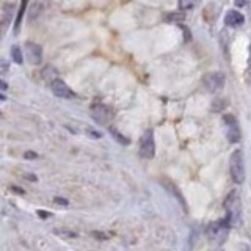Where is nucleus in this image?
<instances>
[{"mask_svg":"<svg viewBox=\"0 0 251 251\" xmlns=\"http://www.w3.org/2000/svg\"><path fill=\"white\" fill-rule=\"evenodd\" d=\"M231 225H232V222L226 217V218H222V220H217V222L210 223L207 226L206 235H207V239H209V242L212 243V245H215V247L223 245V242L227 237V232H229Z\"/></svg>","mask_w":251,"mask_h":251,"instance_id":"f257e3e1","label":"nucleus"},{"mask_svg":"<svg viewBox=\"0 0 251 251\" xmlns=\"http://www.w3.org/2000/svg\"><path fill=\"white\" fill-rule=\"evenodd\" d=\"M229 173H231V179L234 184H239V185L243 184V180H245V160H243V152L240 149L231 154Z\"/></svg>","mask_w":251,"mask_h":251,"instance_id":"f03ea898","label":"nucleus"},{"mask_svg":"<svg viewBox=\"0 0 251 251\" xmlns=\"http://www.w3.org/2000/svg\"><path fill=\"white\" fill-rule=\"evenodd\" d=\"M225 209H226V217L231 220L232 225L240 218V198L235 192H231L225 200Z\"/></svg>","mask_w":251,"mask_h":251,"instance_id":"7ed1b4c3","label":"nucleus"},{"mask_svg":"<svg viewBox=\"0 0 251 251\" xmlns=\"http://www.w3.org/2000/svg\"><path fill=\"white\" fill-rule=\"evenodd\" d=\"M155 154V143L152 130H146L140 138V155L143 159H152Z\"/></svg>","mask_w":251,"mask_h":251,"instance_id":"20e7f679","label":"nucleus"},{"mask_svg":"<svg viewBox=\"0 0 251 251\" xmlns=\"http://www.w3.org/2000/svg\"><path fill=\"white\" fill-rule=\"evenodd\" d=\"M24 49H25V58L30 65H41L43 61V49L41 46L36 44V43H31V41H27L24 44Z\"/></svg>","mask_w":251,"mask_h":251,"instance_id":"39448f33","label":"nucleus"},{"mask_svg":"<svg viewBox=\"0 0 251 251\" xmlns=\"http://www.w3.org/2000/svg\"><path fill=\"white\" fill-rule=\"evenodd\" d=\"M202 83L209 91H218L225 86L223 73H207L202 77Z\"/></svg>","mask_w":251,"mask_h":251,"instance_id":"423d86ee","label":"nucleus"},{"mask_svg":"<svg viewBox=\"0 0 251 251\" xmlns=\"http://www.w3.org/2000/svg\"><path fill=\"white\" fill-rule=\"evenodd\" d=\"M223 121L226 124V135L229 138L231 143H237L240 140V130H239V123L232 115H225Z\"/></svg>","mask_w":251,"mask_h":251,"instance_id":"0eeeda50","label":"nucleus"},{"mask_svg":"<svg viewBox=\"0 0 251 251\" xmlns=\"http://www.w3.org/2000/svg\"><path fill=\"white\" fill-rule=\"evenodd\" d=\"M50 90L57 98H63V99H71L75 98V93L68 86V83H65L60 78H55V80L50 82Z\"/></svg>","mask_w":251,"mask_h":251,"instance_id":"6e6552de","label":"nucleus"},{"mask_svg":"<svg viewBox=\"0 0 251 251\" xmlns=\"http://www.w3.org/2000/svg\"><path fill=\"white\" fill-rule=\"evenodd\" d=\"M112 116H113V112H112V108H110V107H107L104 104L93 105V118L98 123H108Z\"/></svg>","mask_w":251,"mask_h":251,"instance_id":"1a4fd4ad","label":"nucleus"},{"mask_svg":"<svg viewBox=\"0 0 251 251\" xmlns=\"http://www.w3.org/2000/svg\"><path fill=\"white\" fill-rule=\"evenodd\" d=\"M243 22H245V16L235 10H229L225 16V24L227 27H240Z\"/></svg>","mask_w":251,"mask_h":251,"instance_id":"9d476101","label":"nucleus"},{"mask_svg":"<svg viewBox=\"0 0 251 251\" xmlns=\"http://www.w3.org/2000/svg\"><path fill=\"white\" fill-rule=\"evenodd\" d=\"M162 184L167 187V190L175 196V198H177V201L182 204V207L184 209H187V206H185V200H184V196H182V193L179 192V188H177V185H175L171 182V180H168V179H165V180H162Z\"/></svg>","mask_w":251,"mask_h":251,"instance_id":"9b49d317","label":"nucleus"},{"mask_svg":"<svg viewBox=\"0 0 251 251\" xmlns=\"http://www.w3.org/2000/svg\"><path fill=\"white\" fill-rule=\"evenodd\" d=\"M13 13H14V5L5 3L2 6V25H3V31L8 28V25H10V22L13 19Z\"/></svg>","mask_w":251,"mask_h":251,"instance_id":"f8f14e48","label":"nucleus"},{"mask_svg":"<svg viewBox=\"0 0 251 251\" xmlns=\"http://www.w3.org/2000/svg\"><path fill=\"white\" fill-rule=\"evenodd\" d=\"M11 58L16 65H22L24 63V55H22V50L19 49L18 46H13L11 47Z\"/></svg>","mask_w":251,"mask_h":251,"instance_id":"ddd939ff","label":"nucleus"},{"mask_svg":"<svg viewBox=\"0 0 251 251\" xmlns=\"http://www.w3.org/2000/svg\"><path fill=\"white\" fill-rule=\"evenodd\" d=\"M195 6H196V0H179V8H180V11L193 10Z\"/></svg>","mask_w":251,"mask_h":251,"instance_id":"4468645a","label":"nucleus"},{"mask_svg":"<svg viewBox=\"0 0 251 251\" xmlns=\"http://www.w3.org/2000/svg\"><path fill=\"white\" fill-rule=\"evenodd\" d=\"M110 132H112V135H113V137H116V140L120 141L121 145H129V143H130L129 138H127V137H124V135H121V133L118 132V129H115V127H110Z\"/></svg>","mask_w":251,"mask_h":251,"instance_id":"2eb2a0df","label":"nucleus"},{"mask_svg":"<svg viewBox=\"0 0 251 251\" xmlns=\"http://www.w3.org/2000/svg\"><path fill=\"white\" fill-rule=\"evenodd\" d=\"M25 5H27V0H22V5H21V10H19V14H18V19H16V31L19 30L21 27V21H22V16H24V11H25Z\"/></svg>","mask_w":251,"mask_h":251,"instance_id":"dca6fc26","label":"nucleus"},{"mask_svg":"<svg viewBox=\"0 0 251 251\" xmlns=\"http://www.w3.org/2000/svg\"><path fill=\"white\" fill-rule=\"evenodd\" d=\"M55 234L61 235V237H68V239H74V237H77V232H71V231H60V229H55Z\"/></svg>","mask_w":251,"mask_h":251,"instance_id":"f3484780","label":"nucleus"},{"mask_svg":"<svg viewBox=\"0 0 251 251\" xmlns=\"http://www.w3.org/2000/svg\"><path fill=\"white\" fill-rule=\"evenodd\" d=\"M234 3H235V6L242 8V6H245V5H247V0H234Z\"/></svg>","mask_w":251,"mask_h":251,"instance_id":"a211bd4d","label":"nucleus"},{"mask_svg":"<svg viewBox=\"0 0 251 251\" xmlns=\"http://www.w3.org/2000/svg\"><path fill=\"white\" fill-rule=\"evenodd\" d=\"M55 202H57V204H63V206H68V201L66 200H61V198H55Z\"/></svg>","mask_w":251,"mask_h":251,"instance_id":"6ab92c4d","label":"nucleus"},{"mask_svg":"<svg viewBox=\"0 0 251 251\" xmlns=\"http://www.w3.org/2000/svg\"><path fill=\"white\" fill-rule=\"evenodd\" d=\"M35 157H38L35 152H25V159H35Z\"/></svg>","mask_w":251,"mask_h":251,"instance_id":"aec40b11","label":"nucleus"},{"mask_svg":"<svg viewBox=\"0 0 251 251\" xmlns=\"http://www.w3.org/2000/svg\"><path fill=\"white\" fill-rule=\"evenodd\" d=\"M6 68H8V63L3 60V61H2V74H5V73H6Z\"/></svg>","mask_w":251,"mask_h":251,"instance_id":"412c9836","label":"nucleus"},{"mask_svg":"<svg viewBox=\"0 0 251 251\" xmlns=\"http://www.w3.org/2000/svg\"><path fill=\"white\" fill-rule=\"evenodd\" d=\"M0 85H2V91L5 93V91H6V88H8V85H6V82H5V80H2V82H0Z\"/></svg>","mask_w":251,"mask_h":251,"instance_id":"4be33fe9","label":"nucleus"},{"mask_svg":"<svg viewBox=\"0 0 251 251\" xmlns=\"http://www.w3.org/2000/svg\"><path fill=\"white\" fill-rule=\"evenodd\" d=\"M38 215H39V217H49V215H47V212H44V210H39V212H38Z\"/></svg>","mask_w":251,"mask_h":251,"instance_id":"5701e85b","label":"nucleus"}]
</instances>
